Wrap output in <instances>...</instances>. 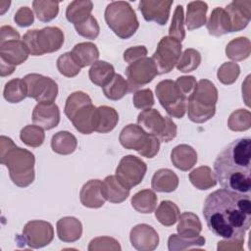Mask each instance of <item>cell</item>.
Instances as JSON below:
<instances>
[{"label":"cell","instance_id":"8","mask_svg":"<svg viewBox=\"0 0 251 251\" xmlns=\"http://www.w3.org/2000/svg\"><path fill=\"white\" fill-rule=\"evenodd\" d=\"M156 95L166 112L173 118L181 119L186 112V100L178 92L175 81L165 79L156 85Z\"/></svg>","mask_w":251,"mask_h":251},{"label":"cell","instance_id":"32","mask_svg":"<svg viewBox=\"0 0 251 251\" xmlns=\"http://www.w3.org/2000/svg\"><path fill=\"white\" fill-rule=\"evenodd\" d=\"M186 111L188 119L196 124L209 121L216 114V105H205L193 99L187 100Z\"/></svg>","mask_w":251,"mask_h":251},{"label":"cell","instance_id":"5","mask_svg":"<svg viewBox=\"0 0 251 251\" xmlns=\"http://www.w3.org/2000/svg\"><path fill=\"white\" fill-rule=\"evenodd\" d=\"M22 40L30 55L41 56L60 50L64 44L65 36L61 28L57 26H46L41 29L27 30Z\"/></svg>","mask_w":251,"mask_h":251},{"label":"cell","instance_id":"38","mask_svg":"<svg viewBox=\"0 0 251 251\" xmlns=\"http://www.w3.org/2000/svg\"><path fill=\"white\" fill-rule=\"evenodd\" d=\"M180 215L179 209L176 203L170 200H163L155 211V218L165 226L175 225Z\"/></svg>","mask_w":251,"mask_h":251},{"label":"cell","instance_id":"57","mask_svg":"<svg viewBox=\"0 0 251 251\" xmlns=\"http://www.w3.org/2000/svg\"><path fill=\"white\" fill-rule=\"evenodd\" d=\"M21 39L20 33L11 25H3L0 28V43Z\"/></svg>","mask_w":251,"mask_h":251},{"label":"cell","instance_id":"43","mask_svg":"<svg viewBox=\"0 0 251 251\" xmlns=\"http://www.w3.org/2000/svg\"><path fill=\"white\" fill-rule=\"evenodd\" d=\"M200 63V52L193 48H187L181 53L176 67L181 73H190L195 71L199 67Z\"/></svg>","mask_w":251,"mask_h":251},{"label":"cell","instance_id":"46","mask_svg":"<svg viewBox=\"0 0 251 251\" xmlns=\"http://www.w3.org/2000/svg\"><path fill=\"white\" fill-rule=\"evenodd\" d=\"M227 126L232 131H245L251 126V113L246 109L233 111L227 120Z\"/></svg>","mask_w":251,"mask_h":251},{"label":"cell","instance_id":"51","mask_svg":"<svg viewBox=\"0 0 251 251\" xmlns=\"http://www.w3.org/2000/svg\"><path fill=\"white\" fill-rule=\"evenodd\" d=\"M175 83L178 92L186 101L191 98L197 86L196 78L193 75L179 76L176 78Z\"/></svg>","mask_w":251,"mask_h":251},{"label":"cell","instance_id":"20","mask_svg":"<svg viewBox=\"0 0 251 251\" xmlns=\"http://www.w3.org/2000/svg\"><path fill=\"white\" fill-rule=\"evenodd\" d=\"M80 202L87 208H100L105 204L106 199L102 194V181L100 179H90L85 182L79 192Z\"/></svg>","mask_w":251,"mask_h":251},{"label":"cell","instance_id":"14","mask_svg":"<svg viewBox=\"0 0 251 251\" xmlns=\"http://www.w3.org/2000/svg\"><path fill=\"white\" fill-rule=\"evenodd\" d=\"M173 3V0H141L138 9L145 21L164 25L169 20Z\"/></svg>","mask_w":251,"mask_h":251},{"label":"cell","instance_id":"23","mask_svg":"<svg viewBox=\"0 0 251 251\" xmlns=\"http://www.w3.org/2000/svg\"><path fill=\"white\" fill-rule=\"evenodd\" d=\"M171 161L176 169L187 172L196 164L197 153L192 146L188 144H179L172 150Z\"/></svg>","mask_w":251,"mask_h":251},{"label":"cell","instance_id":"12","mask_svg":"<svg viewBox=\"0 0 251 251\" xmlns=\"http://www.w3.org/2000/svg\"><path fill=\"white\" fill-rule=\"evenodd\" d=\"M157 75V68L152 58L144 57L132 64H129L126 69L128 92L137 91L140 87L151 82Z\"/></svg>","mask_w":251,"mask_h":251},{"label":"cell","instance_id":"10","mask_svg":"<svg viewBox=\"0 0 251 251\" xmlns=\"http://www.w3.org/2000/svg\"><path fill=\"white\" fill-rule=\"evenodd\" d=\"M27 97L33 98L38 103H54L58 95V84L51 77L28 74L23 78Z\"/></svg>","mask_w":251,"mask_h":251},{"label":"cell","instance_id":"40","mask_svg":"<svg viewBox=\"0 0 251 251\" xmlns=\"http://www.w3.org/2000/svg\"><path fill=\"white\" fill-rule=\"evenodd\" d=\"M104 95L110 100H120L128 92L127 81L120 74H115L113 78L102 87Z\"/></svg>","mask_w":251,"mask_h":251},{"label":"cell","instance_id":"15","mask_svg":"<svg viewBox=\"0 0 251 251\" xmlns=\"http://www.w3.org/2000/svg\"><path fill=\"white\" fill-rule=\"evenodd\" d=\"M131 245L138 251H153L159 245V235L151 226L139 224L134 226L129 233Z\"/></svg>","mask_w":251,"mask_h":251},{"label":"cell","instance_id":"25","mask_svg":"<svg viewBox=\"0 0 251 251\" xmlns=\"http://www.w3.org/2000/svg\"><path fill=\"white\" fill-rule=\"evenodd\" d=\"M179 183L178 176L170 169H160L155 172L151 180V187L157 192H173Z\"/></svg>","mask_w":251,"mask_h":251},{"label":"cell","instance_id":"49","mask_svg":"<svg viewBox=\"0 0 251 251\" xmlns=\"http://www.w3.org/2000/svg\"><path fill=\"white\" fill-rule=\"evenodd\" d=\"M91 102H92L91 98L85 92L75 91L71 95H69V97L67 98L64 112L69 119L78 108H80L81 106H83L85 104L91 103Z\"/></svg>","mask_w":251,"mask_h":251},{"label":"cell","instance_id":"45","mask_svg":"<svg viewBox=\"0 0 251 251\" xmlns=\"http://www.w3.org/2000/svg\"><path fill=\"white\" fill-rule=\"evenodd\" d=\"M57 69L61 75L67 77H74L80 73L81 67L72 54L66 52L57 59Z\"/></svg>","mask_w":251,"mask_h":251},{"label":"cell","instance_id":"26","mask_svg":"<svg viewBox=\"0 0 251 251\" xmlns=\"http://www.w3.org/2000/svg\"><path fill=\"white\" fill-rule=\"evenodd\" d=\"M119 122L118 112L110 106H99L95 113V131L107 133L112 131Z\"/></svg>","mask_w":251,"mask_h":251},{"label":"cell","instance_id":"50","mask_svg":"<svg viewBox=\"0 0 251 251\" xmlns=\"http://www.w3.org/2000/svg\"><path fill=\"white\" fill-rule=\"evenodd\" d=\"M75 28L80 36L91 40L97 38L100 32V26L98 25V22L92 15L84 22L75 25Z\"/></svg>","mask_w":251,"mask_h":251},{"label":"cell","instance_id":"24","mask_svg":"<svg viewBox=\"0 0 251 251\" xmlns=\"http://www.w3.org/2000/svg\"><path fill=\"white\" fill-rule=\"evenodd\" d=\"M206 27L209 34L217 37L231 32L230 21L226 10L221 7H216L206 23Z\"/></svg>","mask_w":251,"mask_h":251},{"label":"cell","instance_id":"6","mask_svg":"<svg viewBox=\"0 0 251 251\" xmlns=\"http://www.w3.org/2000/svg\"><path fill=\"white\" fill-rule=\"evenodd\" d=\"M119 141L126 149L134 150L149 159L155 157L160 149V140L135 124H128L122 129Z\"/></svg>","mask_w":251,"mask_h":251},{"label":"cell","instance_id":"55","mask_svg":"<svg viewBox=\"0 0 251 251\" xmlns=\"http://www.w3.org/2000/svg\"><path fill=\"white\" fill-rule=\"evenodd\" d=\"M146 55H147V49L145 46H143V45L132 46V47L127 48L124 52V60L128 64H132V63L146 57Z\"/></svg>","mask_w":251,"mask_h":251},{"label":"cell","instance_id":"29","mask_svg":"<svg viewBox=\"0 0 251 251\" xmlns=\"http://www.w3.org/2000/svg\"><path fill=\"white\" fill-rule=\"evenodd\" d=\"M72 54L81 68L90 66L98 61L99 50L92 42H80L74 46Z\"/></svg>","mask_w":251,"mask_h":251},{"label":"cell","instance_id":"41","mask_svg":"<svg viewBox=\"0 0 251 251\" xmlns=\"http://www.w3.org/2000/svg\"><path fill=\"white\" fill-rule=\"evenodd\" d=\"M32 7L36 18L43 23L54 20L59 14V2L50 0H35Z\"/></svg>","mask_w":251,"mask_h":251},{"label":"cell","instance_id":"52","mask_svg":"<svg viewBox=\"0 0 251 251\" xmlns=\"http://www.w3.org/2000/svg\"><path fill=\"white\" fill-rule=\"evenodd\" d=\"M121 245L119 241L110 236H101L93 238L88 245L89 251H101V250H114L120 251Z\"/></svg>","mask_w":251,"mask_h":251},{"label":"cell","instance_id":"18","mask_svg":"<svg viewBox=\"0 0 251 251\" xmlns=\"http://www.w3.org/2000/svg\"><path fill=\"white\" fill-rule=\"evenodd\" d=\"M96 108L92 102L78 108L69 120L73 123L77 131L82 134H90L95 131Z\"/></svg>","mask_w":251,"mask_h":251},{"label":"cell","instance_id":"44","mask_svg":"<svg viewBox=\"0 0 251 251\" xmlns=\"http://www.w3.org/2000/svg\"><path fill=\"white\" fill-rule=\"evenodd\" d=\"M21 140L29 147H39L43 144L45 133L42 127L36 125H27L21 129Z\"/></svg>","mask_w":251,"mask_h":251},{"label":"cell","instance_id":"56","mask_svg":"<svg viewBox=\"0 0 251 251\" xmlns=\"http://www.w3.org/2000/svg\"><path fill=\"white\" fill-rule=\"evenodd\" d=\"M244 237L243 238H233V239H226L218 242L217 249L220 250H232V251H240L243 249Z\"/></svg>","mask_w":251,"mask_h":251},{"label":"cell","instance_id":"47","mask_svg":"<svg viewBox=\"0 0 251 251\" xmlns=\"http://www.w3.org/2000/svg\"><path fill=\"white\" fill-rule=\"evenodd\" d=\"M169 36L178 40L181 42L185 38V30H184V14L183 7L181 5H177L174 12V16L172 19V23L169 28Z\"/></svg>","mask_w":251,"mask_h":251},{"label":"cell","instance_id":"42","mask_svg":"<svg viewBox=\"0 0 251 251\" xmlns=\"http://www.w3.org/2000/svg\"><path fill=\"white\" fill-rule=\"evenodd\" d=\"M3 96L5 100L10 103H19L23 101L25 97H27L26 87L24 80L18 77L9 80L5 84Z\"/></svg>","mask_w":251,"mask_h":251},{"label":"cell","instance_id":"17","mask_svg":"<svg viewBox=\"0 0 251 251\" xmlns=\"http://www.w3.org/2000/svg\"><path fill=\"white\" fill-rule=\"evenodd\" d=\"M34 125L45 130L56 127L60 123V110L55 103H38L32 112Z\"/></svg>","mask_w":251,"mask_h":251},{"label":"cell","instance_id":"21","mask_svg":"<svg viewBox=\"0 0 251 251\" xmlns=\"http://www.w3.org/2000/svg\"><path fill=\"white\" fill-rule=\"evenodd\" d=\"M130 188L124 185L116 176H108L102 181V194L111 203L119 204L129 196Z\"/></svg>","mask_w":251,"mask_h":251},{"label":"cell","instance_id":"3","mask_svg":"<svg viewBox=\"0 0 251 251\" xmlns=\"http://www.w3.org/2000/svg\"><path fill=\"white\" fill-rule=\"evenodd\" d=\"M0 162L9 170L13 183L19 187H26L34 180V155L24 148L18 147L7 136L0 137Z\"/></svg>","mask_w":251,"mask_h":251},{"label":"cell","instance_id":"4","mask_svg":"<svg viewBox=\"0 0 251 251\" xmlns=\"http://www.w3.org/2000/svg\"><path fill=\"white\" fill-rule=\"evenodd\" d=\"M104 16L108 26L122 39L131 37L139 27L136 14L128 2H111L107 5Z\"/></svg>","mask_w":251,"mask_h":251},{"label":"cell","instance_id":"33","mask_svg":"<svg viewBox=\"0 0 251 251\" xmlns=\"http://www.w3.org/2000/svg\"><path fill=\"white\" fill-rule=\"evenodd\" d=\"M157 195L151 189H143L136 192L130 200L131 206L134 210L141 214H150L155 211L157 207Z\"/></svg>","mask_w":251,"mask_h":251},{"label":"cell","instance_id":"28","mask_svg":"<svg viewBox=\"0 0 251 251\" xmlns=\"http://www.w3.org/2000/svg\"><path fill=\"white\" fill-rule=\"evenodd\" d=\"M93 3L89 0H75L71 2L66 9L67 20L74 24L78 25L91 16Z\"/></svg>","mask_w":251,"mask_h":251},{"label":"cell","instance_id":"16","mask_svg":"<svg viewBox=\"0 0 251 251\" xmlns=\"http://www.w3.org/2000/svg\"><path fill=\"white\" fill-rule=\"evenodd\" d=\"M231 26V32L244 29L251 19V1L233 0L226 8Z\"/></svg>","mask_w":251,"mask_h":251},{"label":"cell","instance_id":"19","mask_svg":"<svg viewBox=\"0 0 251 251\" xmlns=\"http://www.w3.org/2000/svg\"><path fill=\"white\" fill-rule=\"evenodd\" d=\"M28 55L29 52L24 41L21 39L0 43V60L14 66L23 64L27 60Z\"/></svg>","mask_w":251,"mask_h":251},{"label":"cell","instance_id":"9","mask_svg":"<svg viewBox=\"0 0 251 251\" xmlns=\"http://www.w3.org/2000/svg\"><path fill=\"white\" fill-rule=\"evenodd\" d=\"M181 42L178 40L171 36L162 37L152 55L158 75L168 74L173 71L181 55Z\"/></svg>","mask_w":251,"mask_h":251},{"label":"cell","instance_id":"31","mask_svg":"<svg viewBox=\"0 0 251 251\" xmlns=\"http://www.w3.org/2000/svg\"><path fill=\"white\" fill-rule=\"evenodd\" d=\"M176 226L177 233L185 237H194L202 231V224L197 215L191 212H184L178 217Z\"/></svg>","mask_w":251,"mask_h":251},{"label":"cell","instance_id":"58","mask_svg":"<svg viewBox=\"0 0 251 251\" xmlns=\"http://www.w3.org/2000/svg\"><path fill=\"white\" fill-rule=\"evenodd\" d=\"M15 69H16V66H14L10 63H7L3 60H0V75L2 77L12 75L14 73Z\"/></svg>","mask_w":251,"mask_h":251},{"label":"cell","instance_id":"35","mask_svg":"<svg viewBox=\"0 0 251 251\" xmlns=\"http://www.w3.org/2000/svg\"><path fill=\"white\" fill-rule=\"evenodd\" d=\"M218 89L212 81L208 79H200L197 82L196 89L190 99L205 105H216L218 102Z\"/></svg>","mask_w":251,"mask_h":251},{"label":"cell","instance_id":"30","mask_svg":"<svg viewBox=\"0 0 251 251\" xmlns=\"http://www.w3.org/2000/svg\"><path fill=\"white\" fill-rule=\"evenodd\" d=\"M76 147V137L67 130L59 131L52 136L51 148L57 154L70 155L75 151Z\"/></svg>","mask_w":251,"mask_h":251},{"label":"cell","instance_id":"2","mask_svg":"<svg viewBox=\"0 0 251 251\" xmlns=\"http://www.w3.org/2000/svg\"><path fill=\"white\" fill-rule=\"evenodd\" d=\"M251 139L240 137L227 144L216 157L214 173L217 181L226 190L250 195Z\"/></svg>","mask_w":251,"mask_h":251},{"label":"cell","instance_id":"13","mask_svg":"<svg viewBox=\"0 0 251 251\" xmlns=\"http://www.w3.org/2000/svg\"><path fill=\"white\" fill-rule=\"evenodd\" d=\"M22 236L28 247L38 249L52 242L54 228L49 222L29 221L25 225Z\"/></svg>","mask_w":251,"mask_h":251},{"label":"cell","instance_id":"22","mask_svg":"<svg viewBox=\"0 0 251 251\" xmlns=\"http://www.w3.org/2000/svg\"><path fill=\"white\" fill-rule=\"evenodd\" d=\"M57 235L63 242L72 243L77 241L82 234L81 222L75 217H63L56 225Z\"/></svg>","mask_w":251,"mask_h":251},{"label":"cell","instance_id":"1","mask_svg":"<svg viewBox=\"0 0 251 251\" xmlns=\"http://www.w3.org/2000/svg\"><path fill=\"white\" fill-rule=\"evenodd\" d=\"M203 216L215 235L225 239L243 238L251 226L250 195L218 189L206 197Z\"/></svg>","mask_w":251,"mask_h":251},{"label":"cell","instance_id":"48","mask_svg":"<svg viewBox=\"0 0 251 251\" xmlns=\"http://www.w3.org/2000/svg\"><path fill=\"white\" fill-rule=\"evenodd\" d=\"M240 74V67L235 62H226L218 70L217 76L220 82L226 85L232 84L236 81Z\"/></svg>","mask_w":251,"mask_h":251},{"label":"cell","instance_id":"7","mask_svg":"<svg viewBox=\"0 0 251 251\" xmlns=\"http://www.w3.org/2000/svg\"><path fill=\"white\" fill-rule=\"evenodd\" d=\"M137 124L149 134L156 136L160 142L173 140L177 133L176 125L170 117H163L156 109H146L138 114Z\"/></svg>","mask_w":251,"mask_h":251},{"label":"cell","instance_id":"37","mask_svg":"<svg viewBox=\"0 0 251 251\" xmlns=\"http://www.w3.org/2000/svg\"><path fill=\"white\" fill-rule=\"evenodd\" d=\"M251 53V43L247 37L239 36L230 40L226 47V55L232 61L247 59Z\"/></svg>","mask_w":251,"mask_h":251},{"label":"cell","instance_id":"34","mask_svg":"<svg viewBox=\"0 0 251 251\" xmlns=\"http://www.w3.org/2000/svg\"><path fill=\"white\" fill-rule=\"evenodd\" d=\"M88 75L92 83L103 87L115 75V69L113 65L106 61H96L91 65Z\"/></svg>","mask_w":251,"mask_h":251},{"label":"cell","instance_id":"53","mask_svg":"<svg viewBox=\"0 0 251 251\" xmlns=\"http://www.w3.org/2000/svg\"><path fill=\"white\" fill-rule=\"evenodd\" d=\"M132 102L134 107L140 110H146L151 108L155 104L152 90L149 88H145L135 91L132 97Z\"/></svg>","mask_w":251,"mask_h":251},{"label":"cell","instance_id":"59","mask_svg":"<svg viewBox=\"0 0 251 251\" xmlns=\"http://www.w3.org/2000/svg\"><path fill=\"white\" fill-rule=\"evenodd\" d=\"M10 4H11L10 1H4V0L0 1V14L1 15H3L9 9Z\"/></svg>","mask_w":251,"mask_h":251},{"label":"cell","instance_id":"54","mask_svg":"<svg viewBox=\"0 0 251 251\" xmlns=\"http://www.w3.org/2000/svg\"><path fill=\"white\" fill-rule=\"evenodd\" d=\"M14 21L19 26H22V27L29 26L30 25L33 24V21H34L33 12L27 6L21 7L16 12L14 16Z\"/></svg>","mask_w":251,"mask_h":251},{"label":"cell","instance_id":"36","mask_svg":"<svg viewBox=\"0 0 251 251\" xmlns=\"http://www.w3.org/2000/svg\"><path fill=\"white\" fill-rule=\"evenodd\" d=\"M189 180L194 187L200 190L210 189L217 184V179L208 166H201L189 173Z\"/></svg>","mask_w":251,"mask_h":251},{"label":"cell","instance_id":"11","mask_svg":"<svg viewBox=\"0 0 251 251\" xmlns=\"http://www.w3.org/2000/svg\"><path fill=\"white\" fill-rule=\"evenodd\" d=\"M147 171V165L140 158L133 155L123 157L116 169V176L126 187L138 185Z\"/></svg>","mask_w":251,"mask_h":251},{"label":"cell","instance_id":"27","mask_svg":"<svg viewBox=\"0 0 251 251\" xmlns=\"http://www.w3.org/2000/svg\"><path fill=\"white\" fill-rule=\"evenodd\" d=\"M208 4L204 1H192L187 4L185 25L188 30H193L206 24Z\"/></svg>","mask_w":251,"mask_h":251},{"label":"cell","instance_id":"39","mask_svg":"<svg viewBox=\"0 0 251 251\" xmlns=\"http://www.w3.org/2000/svg\"><path fill=\"white\" fill-rule=\"evenodd\" d=\"M206 239L200 234L194 237H185L179 234H171L168 239V249L170 251H182L191 247H200L205 245Z\"/></svg>","mask_w":251,"mask_h":251}]
</instances>
